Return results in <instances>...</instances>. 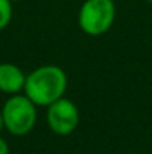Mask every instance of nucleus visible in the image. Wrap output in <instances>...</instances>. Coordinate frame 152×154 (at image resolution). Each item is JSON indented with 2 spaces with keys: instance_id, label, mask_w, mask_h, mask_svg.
I'll use <instances>...</instances> for the list:
<instances>
[{
  "instance_id": "f257e3e1",
  "label": "nucleus",
  "mask_w": 152,
  "mask_h": 154,
  "mask_svg": "<svg viewBox=\"0 0 152 154\" xmlns=\"http://www.w3.org/2000/svg\"><path fill=\"white\" fill-rule=\"evenodd\" d=\"M69 79L64 69L57 64H43L31 70L25 78L24 94L36 106H49L64 97Z\"/></svg>"
},
{
  "instance_id": "f03ea898",
  "label": "nucleus",
  "mask_w": 152,
  "mask_h": 154,
  "mask_svg": "<svg viewBox=\"0 0 152 154\" xmlns=\"http://www.w3.org/2000/svg\"><path fill=\"white\" fill-rule=\"evenodd\" d=\"M3 127L13 136L28 135L37 123V106L25 94H12L1 108Z\"/></svg>"
},
{
  "instance_id": "7ed1b4c3",
  "label": "nucleus",
  "mask_w": 152,
  "mask_h": 154,
  "mask_svg": "<svg viewBox=\"0 0 152 154\" xmlns=\"http://www.w3.org/2000/svg\"><path fill=\"white\" fill-rule=\"evenodd\" d=\"M116 18V5L113 0H85L78 14L81 30L93 38L107 33Z\"/></svg>"
},
{
  "instance_id": "20e7f679",
  "label": "nucleus",
  "mask_w": 152,
  "mask_h": 154,
  "mask_svg": "<svg viewBox=\"0 0 152 154\" xmlns=\"http://www.w3.org/2000/svg\"><path fill=\"white\" fill-rule=\"evenodd\" d=\"M46 123L51 132L58 136L72 135L81 123V114L76 103L67 97L51 103L46 108Z\"/></svg>"
},
{
  "instance_id": "39448f33",
  "label": "nucleus",
  "mask_w": 152,
  "mask_h": 154,
  "mask_svg": "<svg viewBox=\"0 0 152 154\" xmlns=\"http://www.w3.org/2000/svg\"><path fill=\"white\" fill-rule=\"evenodd\" d=\"M27 75L13 63H0V91L6 94H18L24 91Z\"/></svg>"
},
{
  "instance_id": "423d86ee",
  "label": "nucleus",
  "mask_w": 152,
  "mask_h": 154,
  "mask_svg": "<svg viewBox=\"0 0 152 154\" xmlns=\"http://www.w3.org/2000/svg\"><path fill=\"white\" fill-rule=\"evenodd\" d=\"M12 2L10 0H0V30L6 29L12 21Z\"/></svg>"
},
{
  "instance_id": "0eeeda50",
  "label": "nucleus",
  "mask_w": 152,
  "mask_h": 154,
  "mask_svg": "<svg viewBox=\"0 0 152 154\" xmlns=\"http://www.w3.org/2000/svg\"><path fill=\"white\" fill-rule=\"evenodd\" d=\"M10 153V150H9V145H7V142L0 136V154H9Z\"/></svg>"
},
{
  "instance_id": "6e6552de",
  "label": "nucleus",
  "mask_w": 152,
  "mask_h": 154,
  "mask_svg": "<svg viewBox=\"0 0 152 154\" xmlns=\"http://www.w3.org/2000/svg\"><path fill=\"white\" fill-rule=\"evenodd\" d=\"M3 129V117H1V109H0V132Z\"/></svg>"
},
{
  "instance_id": "1a4fd4ad",
  "label": "nucleus",
  "mask_w": 152,
  "mask_h": 154,
  "mask_svg": "<svg viewBox=\"0 0 152 154\" xmlns=\"http://www.w3.org/2000/svg\"><path fill=\"white\" fill-rule=\"evenodd\" d=\"M146 3H149V5H152V0H145Z\"/></svg>"
},
{
  "instance_id": "9d476101",
  "label": "nucleus",
  "mask_w": 152,
  "mask_h": 154,
  "mask_svg": "<svg viewBox=\"0 0 152 154\" xmlns=\"http://www.w3.org/2000/svg\"><path fill=\"white\" fill-rule=\"evenodd\" d=\"M10 2H21V0H10Z\"/></svg>"
}]
</instances>
